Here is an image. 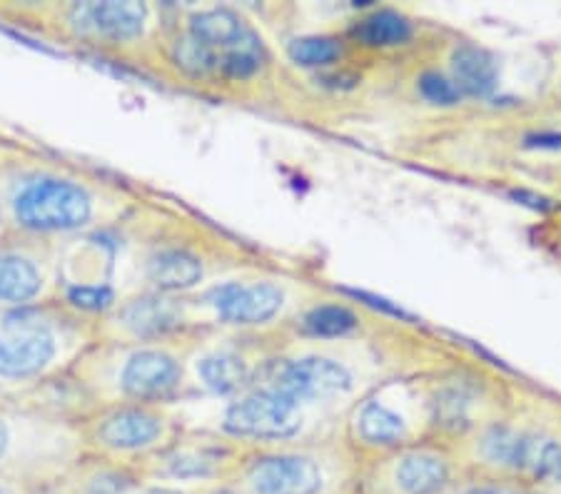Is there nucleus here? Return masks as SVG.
<instances>
[{"label":"nucleus","instance_id":"nucleus-23","mask_svg":"<svg viewBox=\"0 0 561 494\" xmlns=\"http://www.w3.org/2000/svg\"><path fill=\"white\" fill-rule=\"evenodd\" d=\"M517 445H519V433L517 429L506 427V425H494L486 429L482 435V457L490 464L496 467H510L514 464V455H517Z\"/></svg>","mask_w":561,"mask_h":494},{"label":"nucleus","instance_id":"nucleus-16","mask_svg":"<svg viewBox=\"0 0 561 494\" xmlns=\"http://www.w3.org/2000/svg\"><path fill=\"white\" fill-rule=\"evenodd\" d=\"M148 277L165 292L187 290V287L201 283L203 263L185 250H165V253L150 260Z\"/></svg>","mask_w":561,"mask_h":494},{"label":"nucleus","instance_id":"nucleus-33","mask_svg":"<svg viewBox=\"0 0 561 494\" xmlns=\"http://www.w3.org/2000/svg\"><path fill=\"white\" fill-rule=\"evenodd\" d=\"M217 494H238V492H228V490H222V492H217Z\"/></svg>","mask_w":561,"mask_h":494},{"label":"nucleus","instance_id":"nucleus-1","mask_svg":"<svg viewBox=\"0 0 561 494\" xmlns=\"http://www.w3.org/2000/svg\"><path fill=\"white\" fill-rule=\"evenodd\" d=\"M352 377L337 359L310 355L300 359H275L260 370L255 390L277 394L295 404L322 400L350 390Z\"/></svg>","mask_w":561,"mask_h":494},{"label":"nucleus","instance_id":"nucleus-22","mask_svg":"<svg viewBox=\"0 0 561 494\" xmlns=\"http://www.w3.org/2000/svg\"><path fill=\"white\" fill-rule=\"evenodd\" d=\"M173 60L178 62L180 70H185V73L193 76V78L217 73L213 50L205 48V45L190 33L180 35V38L175 41Z\"/></svg>","mask_w":561,"mask_h":494},{"label":"nucleus","instance_id":"nucleus-17","mask_svg":"<svg viewBox=\"0 0 561 494\" xmlns=\"http://www.w3.org/2000/svg\"><path fill=\"white\" fill-rule=\"evenodd\" d=\"M355 427L362 443L373 447H394L407 437L404 420L382 402H367L357 412Z\"/></svg>","mask_w":561,"mask_h":494},{"label":"nucleus","instance_id":"nucleus-34","mask_svg":"<svg viewBox=\"0 0 561 494\" xmlns=\"http://www.w3.org/2000/svg\"><path fill=\"white\" fill-rule=\"evenodd\" d=\"M527 494H529V492H527Z\"/></svg>","mask_w":561,"mask_h":494},{"label":"nucleus","instance_id":"nucleus-8","mask_svg":"<svg viewBox=\"0 0 561 494\" xmlns=\"http://www.w3.org/2000/svg\"><path fill=\"white\" fill-rule=\"evenodd\" d=\"M56 355V340L45 330H18L0 340V377L41 372Z\"/></svg>","mask_w":561,"mask_h":494},{"label":"nucleus","instance_id":"nucleus-31","mask_svg":"<svg viewBox=\"0 0 561 494\" xmlns=\"http://www.w3.org/2000/svg\"><path fill=\"white\" fill-rule=\"evenodd\" d=\"M467 494H500L496 490H490V487H477V490H469Z\"/></svg>","mask_w":561,"mask_h":494},{"label":"nucleus","instance_id":"nucleus-9","mask_svg":"<svg viewBox=\"0 0 561 494\" xmlns=\"http://www.w3.org/2000/svg\"><path fill=\"white\" fill-rule=\"evenodd\" d=\"M449 78L455 80L461 97H490L496 90V83H500L496 60L474 43L455 45V50L449 56Z\"/></svg>","mask_w":561,"mask_h":494},{"label":"nucleus","instance_id":"nucleus-19","mask_svg":"<svg viewBox=\"0 0 561 494\" xmlns=\"http://www.w3.org/2000/svg\"><path fill=\"white\" fill-rule=\"evenodd\" d=\"M203 382L217 394H232L248 382V370L240 357L234 355H210L197 365Z\"/></svg>","mask_w":561,"mask_h":494},{"label":"nucleus","instance_id":"nucleus-30","mask_svg":"<svg viewBox=\"0 0 561 494\" xmlns=\"http://www.w3.org/2000/svg\"><path fill=\"white\" fill-rule=\"evenodd\" d=\"M142 494H183V492H178V490H160V487H156V490H148V492H142Z\"/></svg>","mask_w":561,"mask_h":494},{"label":"nucleus","instance_id":"nucleus-6","mask_svg":"<svg viewBox=\"0 0 561 494\" xmlns=\"http://www.w3.org/2000/svg\"><path fill=\"white\" fill-rule=\"evenodd\" d=\"M250 482L257 494H317L322 474L307 457L273 455L250 467Z\"/></svg>","mask_w":561,"mask_h":494},{"label":"nucleus","instance_id":"nucleus-18","mask_svg":"<svg viewBox=\"0 0 561 494\" xmlns=\"http://www.w3.org/2000/svg\"><path fill=\"white\" fill-rule=\"evenodd\" d=\"M41 273L31 260L18 255H0V300L28 302L41 292Z\"/></svg>","mask_w":561,"mask_h":494},{"label":"nucleus","instance_id":"nucleus-2","mask_svg":"<svg viewBox=\"0 0 561 494\" xmlns=\"http://www.w3.org/2000/svg\"><path fill=\"white\" fill-rule=\"evenodd\" d=\"M90 212V195L70 180H41L15 197V220L28 230H76Z\"/></svg>","mask_w":561,"mask_h":494},{"label":"nucleus","instance_id":"nucleus-7","mask_svg":"<svg viewBox=\"0 0 561 494\" xmlns=\"http://www.w3.org/2000/svg\"><path fill=\"white\" fill-rule=\"evenodd\" d=\"M183 370L175 357L160 349L135 353L123 370V390L135 400H160L178 390Z\"/></svg>","mask_w":561,"mask_h":494},{"label":"nucleus","instance_id":"nucleus-12","mask_svg":"<svg viewBox=\"0 0 561 494\" xmlns=\"http://www.w3.org/2000/svg\"><path fill=\"white\" fill-rule=\"evenodd\" d=\"M512 470L545 484H561V439L539 433H519Z\"/></svg>","mask_w":561,"mask_h":494},{"label":"nucleus","instance_id":"nucleus-26","mask_svg":"<svg viewBox=\"0 0 561 494\" xmlns=\"http://www.w3.org/2000/svg\"><path fill=\"white\" fill-rule=\"evenodd\" d=\"M68 298L72 305L83 310H105L107 305L113 302V292L111 287H93V285H83V287H72L68 292Z\"/></svg>","mask_w":561,"mask_h":494},{"label":"nucleus","instance_id":"nucleus-4","mask_svg":"<svg viewBox=\"0 0 561 494\" xmlns=\"http://www.w3.org/2000/svg\"><path fill=\"white\" fill-rule=\"evenodd\" d=\"M207 302L230 325H265L285 302V295L273 283H228L213 287Z\"/></svg>","mask_w":561,"mask_h":494},{"label":"nucleus","instance_id":"nucleus-28","mask_svg":"<svg viewBox=\"0 0 561 494\" xmlns=\"http://www.w3.org/2000/svg\"><path fill=\"white\" fill-rule=\"evenodd\" d=\"M125 487H128V482L123 478H117V474H103V478L93 482L88 494H123Z\"/></svg>","mask_w":561,"mask_h":494},{"label":"nucleus","instance_id":"nucleus-27","mask_svg":"<svg viewBox=\"0 0 561 494\" xmlns=\"http://www.w3.org/2000/svg\"><path fill=\"white\" fill-rule=\"evenodd\" d=\"M170 472L178 478H190V474H207V462L203 457H175V462H170Z\"/></svg>","mask_w":561,"mask_h":494},{"label":"nucleus","instance_id":"nucleus-5","mask_svg":"<svg viewBox=\"0 0 561 494\" xmlns=\"http://www.w3.org/2000/svg\"><path fill=\"white\" fill-rule=\"evenodd\" d=\"M148 21V8L142 3H117V0H107V3H78L70 11L72 28L95 35V38L105 41H133L138 38Z\"/></svg>","mask_w":561,"mask_h":494},{"label":"nucleus","instance_id":"nucleus-13","mask_svg":"<svg viewBox=\"0 0 561 494\" xmlns=\"http://www.w3.org/2000/svg\"><path fill=\"white\" fill-rule=\"evenodd\" d=\"M183 320V310L175 300L160 298V295H145V298L133 300L123 310L125 328L140 337H158L165 335Z\"/></svg>","mask_w":561,"mask_h":494},{"label":"nucleus","instance_id":"nucleus-14","mask_svg":"<svg viewBox=\"0 0 561 494\" xmlns=\"http://www.w3.org/2000/svg\"><path fill=\"white\" fill-rule=\"evenodd\" d=\"M394 480L404 494H437L447 487L449 464L432 452H412L397 464Z\"/></svg>","mask_w":561,"mask_h":494},{"label":"nucleus","instance_id":"nucleus-11","mask_svg":"<svg viewBox=\"0 0 561 494\" xmlns=\"http://www.w3.org/2000/svg\"><path fill=\"white\" fill-rule=\"evenodd\" d=\"M187 33L195 35L205 48L213 50L215 66H217L225 53L232 50L234 45L248 38L252 28L238 13L228 11V8H215V11L193 15Z\"/></svg>","mask_w":561,"mask_h":494},{"label":"nucleus","instance_id":"nucleus-24","mask_svg":"<svg viewBox=\"0 0 561 494\" xmlns=\"http://www.w3.org/2000/svg\"><path fill=\"white\" fill-rule=\"evenodd\" d=\"M434 420L445 429H461L469 425V398L457 388L442 390L432 402Z\"/></svg>","mask_w":561,"mask_h":494},{"label":"nucleus","instance_id":"nucleus-21","mask_svg":"<svg viewBox=\"0 0 561 494\" xmlns=\"http://www.w3.org/2000/svg\"><path fill=\"white\" fill-rule=\"evenodd\" d=\"M345 53V45L334 35H305L289 43V58L302 68H328Z\"/></svg>","mask_w":561,"mask_h":494},{"label":"nucleus","instance_id":"nucleus-20","mask_svg":"<svg viewBox=\"0 0 561 494\" xmlns=\"http://www.w3.org/2000/svg\"><path fill=\"white\" fill-rule=\"evenodd\" d=\"M357 325V314L345 305H317L302 318V330L312 337H342Z\"/></svg>","mask_w":561,"mask_h":494},{"label":"nucleus","instance_id":"nucleus-3","mask_svg":"<svg viewBox=\"0 0 561 494\" xmlns=\"http://www.w3.org/2000/svg\"><path fill=\"white\" fill-rule=\"evenodd\" d=\"M297 410L300 404L277 398V394L252 390L240 402L230 404L228 415H225V429L234 437L285 439L300 429Z\"/></svg>","mask_w":561,"mask_h":494},{"label":"nucleus","instance_id":"nucleus-25","mask_svg":"<svg viewBox=\"0 0 561 494\" xmlns=\"http://www.w3.org/2000/svg\"><path fill=\"white\" fill-rule=\"evenodd\" d=\"M417 88H420V95L424 97V101L432 105L451 107L461 101V93L455 85V80L445 73H439V70H424V73L420 76Z\"/></svg>","mask_w":561,"mask_h":494},{"label":"nucleus","instance_id":"nucleus-15","mask_svg":"<svg viewBox=\"0 0 561 494\" xmlns=\"http://www.w3.org/2000/svg\"><path fill=\"white\" fill-rule=\"evenodd\" d=\"M414 25L410 18L400 11H375L362 18L352 28V38L365 48H397L410 43Z\"/></svg>","mask_w":561,"mask_h":494},{"label":"nucleus","instance_id":"nucleus-29","mask_svg":"<svg viewBox=\"0 0 561 494\" xmlns=\"http://www.w3.org/2000/svg\"><path fill=\"white\" fill-rule=\"evenodd\" d=\"M5 447H8V429L3 422H0V457L5 455Z\"/></svg>","mask_w":561,"mask_h":494},{"label":"nucleus","instance_id":"nucleus-10","mask_svg":"<svg viewBox=\"0 0 561 494\" xmlns=\"http://www.w3.org/2000/svg\"><path fill=\"white\" fill-rule=\"evenodd\" d=\"M162 435V420L150 410L130 407L103 420L101 443L113 449H142L150 447Z\"/></svg>","mask_w":561,"mask_h":494},{"label":"nucleus","instance_id":"nucleus-32","mask_svg":"<svg viewBox=\"0 0 561 494\" xmlns=\"http://www.w3.org/2000/svg\"><path fill=\"white\" fill-rule=\"evenodd\" d=\"M379 302H382V300H373V305H375V308H379ZM382 308H385V305H382ZM387 312H392V314H402V310H394V308H385Z\"/></svg>","mask_w":561,"mask_h":494}]
</instances>
